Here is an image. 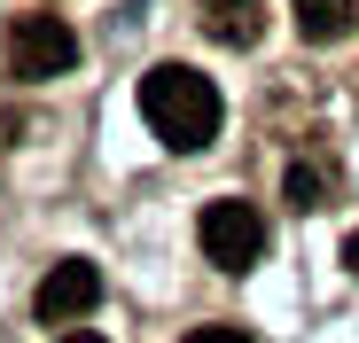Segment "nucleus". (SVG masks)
Listing matches in <instances>:
<instances>
[{
	"label": "nucleus",
	"instance_id": "obj_1",
	"mask_svg": "<svg viewBox=\"0 0 359 343\" xmlns=\"http://www.w3.org/2000/svg\"><path fill=\"white\" fill-rule=\"evenodd\" d=\"M141 118L164 148H211L219 141V86L188 63H156L141 78Z\"/></svg>",
	"mask_w": 359,
	"mask_h": 343
},
{
	"label": "nucleus",
	"instance_id": "obj_2",
	"mask_svg": "<svg viewBox=\"0 0 359 343\" xmlns=\"http://www.w3.org/2000/svg\"><path fill=\"white\" fill-rule=\"evenodd\" d=\"M196 242H203V258H211L219 273H243V265H258V250H266V211L243 203V195H219V203H203V218H196Z\"/></svg>",
	"mask_w": 359,
	"mask_h": 343
},
{
	"label": "nucleus",
	"instance_id": "obj_3",
	"mask_svg": "<svg viewBox=\"0 0 359 343\" xmlns=\"http://www.w3.org/2000/svg\"><path fill=\"white\" fill-rule=\"evenodd\" d=\"M71 63H79V31L63 16L39 8V16H16L8 24V71L16 78H63Z\"/></svg>",
	"mask_w": 359,
	"mask_h": 343
},
{
	"label": "nucleus",
	"instance_id": "obj_4",
	"mask_svg": "<svg viewBox=\"0 0 359 343\" xmlns=\"http://www.w3.org/2000/svg\"><path fill=\"white\" fill-rule=\"evenodd\" d=\"M94 304H102V265H94V258L47 265V281L32 289V312H39L47 328H63V320H79V312H94Z\"/></svg>",
	"mask_w": 359,
	"mask_h": 343
},
{
	"label": "nucleus",
	"instance_id": "obj_5",
	"mask_svg": "<svg viewBox=\"0 0 359 343\" xmlns=\"http://www.w3.org/2000/svg\"><path fill=\"white\" fill-rule=\"evenodd\" d=\"M196 8H203V31L226 47H258L266 31V0H196Z\"/></svg>",
	"mask_w": 359,
	"mask_h": 343
},
{
	"label": "nucleus",
	"instance_id": "obj_6",
	"mask_svg": "<svg viewBox=\"0 0 359 343\" xmlns=\"http://www.w3.org/2000/svg\"><path fill=\"white\" fill-rule=\"evenodd\" d=\"M289 16H297V31H305L313 47H336V39H351V0H289Z\"/></svg>",
	"mask_w": 359,
	"mask_h": 343
},
{
	"label": "nucleus",
	"instance_id": "obj_7",
	"mask_svg": "<svg viewBox=\"0 0 359 343\" xmlns=\"http://www.w3.org/2000/svg\"><path fill=\"white\" fill-rule=\"evenodd\" d=\"M320 195H328V172L320 164H289V203L297 211H320Z\"/></svg>",
	"mask_w": 359,
	"mask_h": 343
},
{
	"label": "nucleus",
	"instance_id": "obj_8",
	"mask_svg": "<svg viewBox=\"0 0 359 343\" xmlns=\"http://www.w3.org/2000/svg\"><path fill=\"white\" fill-rule=\"evenodd\" d=\"M180 343H243V328H196V335H180Z\"/></svg>",
	"mask_w": 359,
	"mask_h": 343
},
{
	"label": "nucleus",
	"instance_id": "obj_9",
	"mask_svg": "<svg viewBox=\"0 0 359 343\" xmlns=\"http://www.w3.org/2000/svg\"><path fill=\"white\" fill-rule=\"evenodd\" d=\"M344 265H351V273H359V234H344Z\"/></svg>",
	"mask_w": 359,
	"mask_h": 343
},
{
	"label": "nucleus",
	"instance_id": "obj_10",
	"mask_svg": "<svg viewBox=\"0 0 359 343\" xmlns=\"http://www.w3.org/2000/svg\"><path fill=\"white\" fill-rule=\"evenodd\" d=\"M63 343H109V335H94V328H71V335H63Z\"/></svg>",
	"mask_w": 359,
	"mask_h": 343
}]
</instances>
